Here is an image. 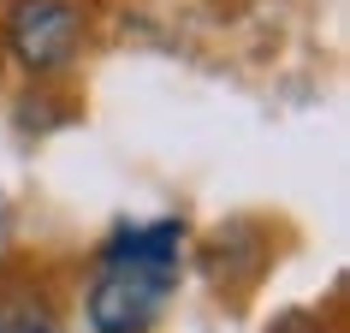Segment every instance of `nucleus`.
<instances>
[{"instance_id":"nucleus-2","label":"nucleus","mask_w":350,"mask_h":333,"mask_svg":"<svg viewBox=\"0 0 350 333\" xmlns=\"http://www.w3.org/2000/svg\"><path fill=\"white\" fill-rule=\"evenodd\" d=\"M172 286L137 268H95L83 286V321L90 333H154L166 315Z\"/></svg>"},{"instance_id":"nucleus-7","label":"nucleus","mask_w":350,"mask_h":333,"mask_svg":"<svg viewBox=\"0 0 350 333\" xmlns=\"http://www.w3.org/2000/svg\"><path fill=\"white\" fill-rule=\"evenodd\" d=\"M0 66H6V48H0Z\"/></svg>"},{"instance_id":"nucleus-1","label":"nucleus","mask_w":350,"mask_h":333,"mask_svg":"<svg viewBox=\"0 0 350 333\" xmlns=\"http://www.w3.org/2000/svg\"><path fill=\"white\" fill-rule=\"evenodd\" d=\"M90 6L83 0H6L0 6V48L30 84H59L90 48Z\"/></svg>"},{"instance_id":"nucleus-5","label":"nucleus","mask_w":350,"mask_h":333,"mask_svg":"<svg viewBox=\"0 0 350 333\" xmlns=\"http://www.w3.org/2000/svg\"><path fill=\"white\" fill-rule=\"evenodd\" d=\"M48 90H54V84H30V95L18 101V125H24V131H48V125H59V119H72V113H77L72 95L54 101Z\"/></svg>"},{"instance_id":"nucleus-4","label":"nucleus","mask_w":350,"mask_h":333,"mask_svg":"<svg viewBox=\"0 0 350 333\" xmlns=\"http://www.w3.org/2000/svg\"><path fill=\"white\" fill-rule=\"evenodd\" d=\"M0 333H66V304L48 280L0 286Z\"/></svg>"},{"instance_id":"nucleus-3","label":"nucleus","mask_w":350,"mask_h":333,"mask_svg":"<svg viewBox=\"0 0 350 333\" xmlns=\"http://www.w3.org/2000/svg\"><path fill=\"white\" fill-rule=\"evenodd\" d=\"M95 268H137V274H154L166 286H178V274H185V221L178 214L148 221V226L119 221L95 244Z\"/></svg>"},{"instance_id":"nucleus-6","label":"nucleus","mask_w":350,"mask_h":333,"mask_svg":"<svg viewBox=\"0 0 350 333\" xmlns=\"http://www.w3.org/2000/svg\"><path fill=\"white\" fill-rule=\"evenodd\" d=\"M267 333H338V321H332V315H321V310H285Z\"/></svg>"}]
</instances>
